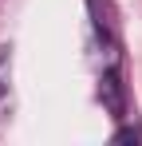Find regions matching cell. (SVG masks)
Returning a JSON list of instances; mask_svg holds the SVG:
<instances>
[{
	"instance_id": "6da1fadb",
	"label": "cell",
	"mask_w": 142,
	"mask_h": 146,
	"mask_svg": "<svg viewBox=\"0 0 142 146\" xmlns=\"http://www.w3.org/2000/svg\"><path fill=\"white\" fill-rule=\"evenodd\" d=\"M12 115V44H0V122Z\"/></svg>"
}]
</instances>
